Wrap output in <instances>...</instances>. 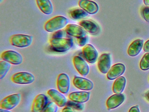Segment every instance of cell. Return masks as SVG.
Instances as JSON below:
<instances>
[{"mask_svg":"<svg viewBox=\"0 0 149 112\" xmlns=\"http://www.w3.org/2000/svg\"><path fill=\"white\" fill-rule=\"evenodd\" d=\"M50 47L55 51L63 52L70 50L74 45L72 38H57L49 39Z\"/></svg>","mask_w":149,"mask_h":112,"instance_id":"cell-1","label":"cell"},{"mask_svg":"<svg viewBox=\"0 0 149 112\" xmlns=\"http://www.w3.org/2000/svg\"><path fill=\"white\" fill-rule=\"evenodd\" d=\"M69 21L68 18L63 16H56L49 20L45 23L44 28L46 31L54 32L67 26Z\"/></svg>","mask_w":149,"mask_h":112,"instance_id":"cell-2","label":"cell"},{"mask_svg":"<svg viewBox=\"0 0 149 112\" xmlns=\"http://www.w3.org/2000/svg\"><path fill=\"white\" fill-rule=\"evenodd\" d=\"M33 36L26 34H15L10 37V43L19 48L28 47L32 43Z\"/></svg>","mask_w":149,"mask_h":112,"instance_id":"cell-3","label":"cell"},{"mask_svg":"<svg viewBox=\"0 0 149 112\" xmlns=\"http://www.w3.org/2000/svg\"><path fill=\"white\" fill-rule=\"evenodd\" d=\"M21 99L20 94H14L5 97L0 102V107L2 109L11 110L19 103Z\"/></svg>","mask_w":149,"mask_h":112,"instance_id":"cell-4","label":"cell"},{"mask_svg":"<svg viewBox=\"0 0 149 112\" xmlns=\"http://www.w3.org/2000/svg\"><path fill=\"white\" fill-rule=\"evenodd\" d=\"M11 80L15 84L26 85L33 82L35 77L33 74L30 73L20 72L13 74L11 77Z\"/></svg>","mask_w":149,"mask_h":112,"instance_id":"cell-5","label":"cell"},{"mask_svg":"<svg viewBox=\"0 0 149 112\" xmlns=\"http://www.w3.org/2000/svg\"><path fill=\"white\" fill-rule=\"evenodd\" d=\"M1 57L3 60L12 64H20L23 62V57L21 54L15 51H5L2 52Z\"/></svg>","mask_w":149,"mask_h":112,"instance_id":"cell-6","label":"cell"},{"mask_svg":"<svg viewBox=\"0 0 149 112\" xmlns=\"http://www.w3.org/2000/svg\"><path fill=\"white\" fill-rule=\"evenodd\" d=\"M47 97L43 94H40L35 98L31 108L32 112H42L48 104Z\"/></svg>","mask_w":149,"mask_h":112,"instance_id":"cell-7","label":"cell"},{"mask_svg":"<svg viewBox=\"0 0 149 112\" xmlns=\"http://www.w3.org/2000/svg\"><path fill=\"white\" fill-rule=\"evenodd\" d=\"M82 53L87 62L94 64L96 62L98 53L96 49L90 44H86L82 49Z\"/></svg>","mask_w":149,"mask_h":112,"instance_id":"cell-8","label":"cell"},{"mask_svg":"<svg viewBox=\"0 0 149 112\" xmlns=\"http://www.w3.org/2000/svg\"><path fill=\"white\" fill-rule=\"evenodd\" d=\"M73 62L75 68L81 76L84 77L88 74L89 66L81 57L75 56L73 58Z\"/></svg>","mask_w":149,"mask_h":112,"instance_id":"cell-9","label":"cell"},{"mask_svg":"<svg viewBox=\"0 0 149 112\" xmlns=\"http://www.w3.org/2000/svg\"><path fill=\"white\" fill-rule=\"evenodd\" d=\"M57 88L59 92L62 94H67L70 88V80L68 74L62 73L57 77L56 81Z\"/></svg>","mask_w":149,"mask_h":112,"instance_id":"cell-10","label":"cell"},{"mask_svg":"<svg viewBox=\"0 0 149 112\" xmlns=\"http://www.w3.org/2000/svg\"><path fill=\"white\" fill-rule=\"evenodd\" d=\"M73 83L76 88L83 91H90L94 87V84L91 80L79 76L74 77Z\"/></svg>","mask_w":149,"mask_h":112,"instance_id":"cell-11","label":"cell"},{"mask_svg":"<svg viewBox=\"0 0 149 112\" xmlns=\"http://www.w3.org/2000/svg\"><path fill=\"white\" fill-rule=\"evenodd\" d=\"M111 64V61L109 53H104L100 56L97 62V67L102 73H108L110 69Z\"/></svg>","mask_w":149,"mask_h":112,"instance_id":"cell-12","label":"cell"},{"mask_svg":"<svg viewBox=\"0 0 149 112\" xmlns=\"http://www.w3.org/2000/svg\"><path fill=\"white\" fill-rule=\"evenodd\" d=\"M65 32L70 36L77 38L87 36V33L82 27L77 24H70L66 26Z\"/></svg>","mask_w":149,"mask_h":112,"instance_id":"cell-13","label":"cell"},{"mask_svg":"<svg viewBox=\"0 0 149 112\" xmlns=\"http://www.w3.org/2000/svg\"><path fill=\"white\" fill-rule=\"evenodd\" d=\"M78 5L80 8L91 15L96 14L99 10L97 4L91 0H79Z\"/></svg>","mask_w":149,"mask_h":112,"instance_id":"cell-14","label":"cell"},{"mask_svg":"<svg viewBox=\"0 0 149 112\" xmlns=\"http://www.w3.org/2000/svg\"><path fill=\"white\" fill-rule=\"evenodd\" d=\"M47 94L58 106H64L67 104V99L62 93L55 89H49L47 92Z\"/></svg>","mask_w":149,"mask_h":112,"instance_id":"cell-15","label":"cell"},{"mask_svg":"<svg viewBox=\"0 0 149 112\" xmlns=\"http://www.w3.org/2000/svg\"><path fill=\"white\" fill-rule=\"evenodd\" d=\"M125 66L123 64L118 63L112 66L107 74L108 79L112 80L121 76L125 71Z\"/></svg>","mask_w":149,"mask_h":112,"instance_id":"cell-16","label":"cell"},{"mask_svg":"<svg viewBox=\"0 0 149 112\" xmlns=\"http://www.w3.org/2000/svg\"><path fill=\"white\" fill-rule=\"evenodd\" d=\"M125 100V96L122 94H115L109 97L106 102L108 109H111L119 106Z\"/></svg>","mask_w":149,"mask_h":112,"instance_id":"cell-17","label":"cell"},{"mask_svg":"<svg viewBox=\"0 0 149 112\" xmlns=\"http://www.w3.org/2000/svg\"><path fill=\"white\" fill-rule=\"evenodd\" d=\"M79 24L86 31L91 34H97L100 31L98 24L92 20L88 19L81 20L79 22Z\"/></svg>","mask_w":149,"mask_h":112,"instance_id":"cell-18","label":"cell"},{"mask_svg":"<svg viewBox=\"0 0 149 112\" xmlns=\"http://www.w3.org/2000/svg\"><path fill=\"white\" fill-rule=\"evenodd\" d=\"M90 93L88 92H71L68 95L70 100L78 103H83L89 100Z\"/></svg>","mask_w":149,"mask_h":112,"instance_id":"cell-19","label":"cell"},{"mask_svg":"<svg viewBox=\"0 0 149 112\" xmlns=\"http://www.w3.org/2000/svg\"><path fill=\"white\" fill-rule=\"evenodd\" d=\"M143 39H137L133 41L128 48L127 50L128 55L132 57L138 55L143 47Z\"/></svg>","mask_w":149,"mask_h":112,"instance_id":"cell-20","label":"cell"},{"mask_svg":"<svg viewBox=\"0 0 149 112\" xmlns=\"http://www.w3.org/2000/svg\"><path fill=\"white\" fill-rule=\"evenodd\" d=\"M36 4L40 10L47 15H51L53 12L54 8L50 0H36Z\"/></svg>","mask_w":149,"mask_h":112,"instance_id":"cell-21","label":"cell"},{"mask_svg":"<svg viewBox=\"0 0 149 112\" xmlns=\"http://www.w3.org/2000/svg\"><path fill=\"white\" fill-rule=\"evenodd\" d=\"M126 84V79L123 76L118 77L114 82L112 88L113 92L115 94H120L124 90Z\"/></svg>","mask_w":149,"mask_h":112,"instance_id":"cell-22","label":"cell"},{"mask_svg":"<svg viewBox=\"0 0 149 112\" xmlns=\"http://www.w3.org/2000/svg\"><path fill=\"white\" fill-rule=\"evenodd\" d=\"M71 18L75 20L82 19L88 15V13L81 8H75L70 10L69 12Z\"/></svg>","mask_w":149,"mask_h":112,"instance_id":"cell-23","label":"cell"},{"mask_svg":"<svg viewBox=\"0 0 149 112\" xmlns=\"http://www.w3.org/2000/svg\"><path fill=\"white\" fill-rule=\"evenodd\" d=\"M11 64L5 61H0V79L4 78L11 68Z\"/></svg>","mask_w":149,"mask_h":112,"instance_id":"cell-24","label":"cell"},{"mask_svg":"<svg viewBox=\"0 0 149 112\" xmlns=\"http://www.w3.org/2000/svg\"><path fill=\"white\" fill-rule=\"evenodd\" d=\"M139 67L143 71L149 69V52L145 53L143 56L139 63Z\"/></svg>","mask_w":149,"mask_h":112,"instance_id":"cell-25","label":"cell"},{"mask_svg":"<svg viewBox=\"0 0 149 112\" xmlns=\"http://www.w3.org/2000/svg\"><path fill=\"white\" fill-rule=\"evenodd\" d=\"M66 106L75 111H81L84 109V106L82 103H78L71 100L68 101Z\"/></svg>","mask_w":149,"mask_h":112,"instance_id":"cell-26","label":"cell"},{"mask_svg":"<svg viewBox=\"0 0 149 112\" xmlns=\"http://www.w3.org/2000/svg\"><path fill=\"white\" fill-rule=\"evenodd\" d=\"M58 109L57 105L54 102H50L42 112H56Z\"/></svg>","mask_w":149,"mask_h":112,"instance_id":"cell-27","label":"cell"},{"mask_svg":"<svg viewBox=\"0 0 149 112\" xmlns=\"http://www.w3.org/2000/svg\"><path fill=\"white\" fill-rule=\"evenodd\" d=\"M88 37L87 36L79 38H77V44L79 46H85L88 41Z\"/></svg>","mask_w":149,"mask_h":112,"instance_id":"cell-28","label":"cell"},{"mask_svg":"<svg viewBox=\"0 0 149 112\" xmlns=\"http://www.w3.org/2000/svg\"><path fill=\"white\" fill-rule=\"evenodd\" d=\"M142 15L145 20L149 23V7H145L143 8Z\"/></svg>","mask_w":149,"mask_h":112,"instance_id":"cell-29","label":"cell"},{"mask_svg":"<svg viewBox=\"0 0 149 112\" xmlns=\"http://www.w3.org/2000/svg\"><path fill=\"white\" fill-rule=\"evenodd\" d=\"M63 32L62 30L57 31L55 32L53 35H52V38H63V35H64V32Z\"/></svg>","mask_w":149,"mask_h":112,"instance_id":"cell-30","label":"cell"},{"mask_svg":"<svg viewBox=\"0 0 149 112\" xmlns=\"http://www.w3.org/2000/svg\"><path fill=\"white\" fill-rule=\"evenodd\" d=\"M143 48L144 51L145 52H149V39L145 42Z\"/></svg>","mask_w":149,"mask_h":112,"instance_id":"cell-31","label":"cell"},{"mask_svg":"<svg viewBox=\"0 0 149 112\" xmlns=\"http://www.w3.org/2000/svg\"><path fill=\"white\" fill-rule=\"evenodd\" d=\"M129 112H140L139 108L137 106H134L130 108Z\"/></svg>","mask_w":149,"mask_h":112,"instance_id":"cell-32","label":"cell"},{"mask_svg":"<svg viewBox=\"0 0 149 112\" xmlns=\"http://www.w3.org/2000/svg\"><path fill=\"white\" fill-rule=\"evenodd\" d=\"M61 112H74V111L70 108L66 106L62 110Z\"/></svg>","mask_w":149,"mask_h":112,"instance_id":"cell-33","label":"cell"},{"mask_svg":"<svg viewBox=\"0 0 149 112\" xmlns=\"http://www.w3.org/2000/svg\"><path fill=\"white\" fill-rule=\"evenodd\" d=\"M143 2L145 5L149 6V0H143Z\"/></svg>","mask_w":149,"mask_h":112,"instance_id":"cell-34","label":"cell"},{"mask_svg":"<svg viewBox=\"0 0 149 112\" xmlns=\"http://www.w3.org/2000/svg\"><path fill=\"white\" fill-rule=\"evenodd\" d=\"M0 112H12L11 111H9V110H7V109H2L1 108L0 109Z\"/></svg>","mask_w":149,"mask_h":112,"instance_id":"cell-35","label":"cell"},{"mask_svg":"<svg viewBox=\"0 0 149 112\" xmlns=\"http://www.w3.org/2000/svg\"><path fill=\"white\" fill-rule=\"evenodd\" d=\"M146 99L149 101V91L146 94Z\"/></svg>","mask_w":149,"mask_h":112,"instance_id":"cell-36","label":"cell"},{"mask_svg":"<svg viewBox=\"0 0 149 112\" xmlns=\"http://www.w3.org/2000/svg\"><path fill=\"white\" fill-rule=\"evenodd\" d=\"M2 1V0H1V1Z\"/></svg>","mask_w":149,"mask_h":112,"instance_id":"cell-37","label":"cell"}]
</instances>
